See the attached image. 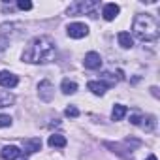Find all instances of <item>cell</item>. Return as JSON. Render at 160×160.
Returning <instances> with one entry per match:
<instances>
[{
    "label": "cell",
    "instance_id": "1",
    "mask_svg": "<svg viewBox=\"0 0 160 160\" xmlns=\"http://www.w3.org/2000/svg\"><path fill=\"white\" fill-rule=\"evenodd\" d=\"M55 53H57L55 40L49 36H38L25 49L23 60H27L30 64H47L55 58Z\"/></svg>",
    "mask_w": 160,
    "mask_h": 160
},
{
    "label": "cell",
    "instance_id": "2",
    "mask_svg": "<svg viewBox=\"0 0 160 160\" xmlns=\"http://www.w3.org/2000/svg\"><path fill=\"white\" fill-rule=\"evenodd\" d=\"M132 32L141 42H154L160 36V23L151 13H139L132 23Z\"/></svg>",
    "mask_w": 160,
    "mask_h": 160
},
{
    "label": "cell",
    "instance_id": "3",
    "mask_svg": "<svg viewBox=\"0 0 160 160\" xmlns=\"http://www.w3.org/2000/svg\"><path fill=\"white\" fill-rule=\"evenodd\" d=\"M66 32H68L70 38L79 40V38H85V36L89 34V27H87L85 23H72V25H68Z\"/></svg>",
    "mask_w": 160,
    "mask_h": 160
},
{
    "label": "cell",
    "instance_id": "4",
    "mask_svg": "<svg viewBox=\"0 0 160 160\" xmlns=\"http://www.w3.org/2000/svg\"><path fill=\"white\" fill-rule=\"evenodd\" d=\"M38 94H40V98H42L43 102H51L53 96H55V87H53V83L47 81V79L40 81V85H38Z\"/></svg>",
    "mask_w": 160,
    "mask_h": 160
},
{
    "label": "cell",
    "instance_id": "5",
    "mask_svg": "<svg viewBox=\"0 0 160 160\" xmlns=\"http://www.w3.org/2000/svg\"><path fill=\"white\" fill-rule=\"evenodd\" d=\"M17 83H19V77L17 75H13L12 72H0V87H6V89H13V87H17Z\"/></svg>",
    "mask_w": 160,
    "mask_h": 160
},
{
    "label": "cell",
    "instance_id": "6",
    "mask_svg": "<svg viewBox=\"0 0 160 160\" xmlns=\"http://www.w3.org/2000/svg\"><path fill=\"white\" fill-rule=\"evenodd\" d=\"M83 64H85V68H89V70H98V68L102 66V57H100L96 51H91V53L85 55Z\"/></svg>",
    "mask_w": 160,
    "mask_h": 160
},
{
    "label": "cell",
    "instance_id": "7",
    "mask_svg": "<svg viewBox=\"0 0 160 160\" xmlns=\"http://www.w3.org/2000/svg\"><path fill=\"white\" fill-rule=\"evenodd\" d=\"M42 149V139L40 138H28V139H23V151L27 154H34Z\"/></svg>",
    "mask_w": 160,
    "mask_h": 160
},
{
    "label": "cell",
    "instance_id": "8",
    "mask_svg": "<svg viewBox=\"0 0 160 160\" xmlns=\"http://www.w3.org/2000/svg\"><path fill=\"white\" fill-rule=\"evenodd\" d=\"M0 154H2L4 160H15V158H19V156L23 154V151H21L19 147H15V145H6Z\"/></svg>",
    "mask_w": 160,
    "mask_h": 160
},
{
    "label": "cell",
    "instance_id": "9",
    "mask_svg": "<svg viewBox=\"0 0 160 160\" xmlns=\"http://www.w3.org/2000/svg\"><path fill=\"white\" fill-rule=\"evenodd\" d=\"M119 12H121V8H119L117 4H106L104 10H102V15H104L106 21H113V19L119 15Z\"/></svg>",
    "mask_w": 160,
    "mask_h": 160
},
{
    "label": "cell",
    "instance_id": "10",
    "mask_svg": "<svg viewBox=\"0 0 160 160\" xmlns=\"http://www.w3.org/2000/svg\"><path fill=\"white\" fill-rule=\"evenodd\" d=\"M87 89H89L92 94H96V96H104L106 91H108V85H106V83H100V81H89V83H87Z\"/></svg>",
    "mask_w": 160,
    "mask_h": 160
},
{
    "label": "cell",
    "instance_id": "11",
    "mask_svg": "<svg viewBox=\"0 0 160 160\" xmlns=\"http://www.w3.org/2000/svg\"><path fill=\"white\" fill-rule=\"evenodd\" d=\"M49 147H66V138L62 136V134H53V136H49Z\"/></svg>",
    "mask_w": 160,
    "mask_h": 160
},
{
    "label": "cell",
    "instance_id": "12",
    "mask_svg": "<svg viewBox=\"0 0 160 160\" xmlns=\"http://www.w3.org/2000/svg\"><path fill=\"white\" fill-rule=\"evenodd\" d=\"M15 102V96L8 91H0V108H8Z\"/></svg>",
    "mask_w": 160,
    "mask_h": 160
},
{
    "label": "cell",
    "instance_id": "13",
    "mask_svg": "<svg viewBox=\"0 0 160 160\" xmlns=\"http://www.w3.org/2000/svg\"><path fill=\"white\" fill-rule=\"evenodd\" d=\"M117 40H119V45H121V47H124V49H130V47L134 45V42H132V36H130L128 32H119Z\"/></svg>",
    "mask_w": 160,
    "mask_h": 160
},
{
    "label": "cell",
    "instance_id": "14",
    "mask_svg": "<svg viewBox=\"0 0 160 160\" xmlns=\"http://www.w3.org/2000/svg\"><path fill=\"white\" fill-rule=\"evenodd\" d=\"M126 106H122V104H117V106H113V111H111V119L113 121H121L124 115H126Z\"/></svg>",
    "mask_w": 160,
    "mask_h": 160
},
{
    "label": "cell",
    "instance_id": "15",
    "mask_svg": "<svg viewBox=\"0 0 160 160\" xmlns=\"http://www.w3.org/2000/svg\"><path fill=\"white\" fill-rule=\"evenodd\" d=\"M60 89H62L64 94H73V92H77V83L75 81H70V79H64L62 85H60Z\"/></svg>",
    "mask_w": 160,
    "mask_h": 160
},
{
    "label": "cell",
    "instance_id": "16",
    "mask_svg": "<svg viewBox=\"0 0 160 160\" xmlns=\"http://www.w3.org/2000/svg\"><path fill=\"white\" fill-rule=\"evenodd\" d=\"M145 122H143V128L147 130V132H152L154 130V126H156V119L152 117V115H149L147 119H143Z\"/></svg>",
    "mask_w": 160,
    "mask_h": 160
},
{
    "label": "cell",
    "instance_id": "17",
    "mask_svg": "<svg viewBox=\"0 0 160 160\" xmlns=\"http://www.w3.org/2000/svg\"><path fill=\"white\" fill-rule=\"evenodd\" d=\"M12 117L10 115H0V128H8V126H12Z\"/></svg>",
    "mask_w": 160,
    "mask_h": 160
},
{
    "label": "cell",
    "instance_id": "18",
    "mask_svg": "<svg viewBox=\"0 0 160 160\" xmlns=\"http://www.w3.org/2000/svg\"><path fill=\"white\" fill-rule=\"evenodd\" d=\"M64 115H66V117H72V119H75V117H79V109H77L75 106H70V108H66Z\"/></svg>",
    "mask_w": 160,
    "mask_h": 160
},
{
    "label": "cell",
    "instance_id": "19",
    "mask_svg": "<svg viewBox=\"0 0 160 160\" xmlns=\"http://www.w3.org/2000/svg\"><path fill=\"white\" fill-rule=\"evenodd\" d=\"M17 8L23 10V12H25V10H30V8H32V2H28V0H19V2H17Z\"/></svg>",
    "mask_w": 160,
    "mask_h": 160
},
{
    "label": "cell",
    "instance_id": "20",
    "mask_svg": "<svg viewBox=\"0 0 160 160\" xmlns=\"http://www.w3.org/2000/svg\"><path fill=\"white\" fill-rule=\"evenodd\" d=\"M141 121H143V117H141L139 113H134V115L130 117V122H132V124H136V126H139V124H141Z\"/></svg>",
    "mask_w": 160,
    "mask_h": 160
},
{
    "label": "cell",
    "instance_id": "21",
    "mask_svg": "<svg viewBox=\"0 0 160 160\" xmlns=\"http://www.w3.org/2000/svg\"><path fill=\"white\" fill-rule=\"evenodd\" d=\"M151 91H152V96H158V89H156V87H152Z\"/></svg>",
    "mask_w": 160,
    "mask_h": 160
},
{
    "label": "cell",
    "instance_id": "22",
    "mask_svg": "<svg viewBox=\"0 0 160 160\" xmlns=\"http://www.w3.org/2000/svg\"><path fill=\"white\" fill-rule=\"evenodd\" d=\"M147 160H156V156H154V154H151V156H149Z\"/></svg>",
    "mask_w": 160,
    "mask_h": 160
}]
</instances>
